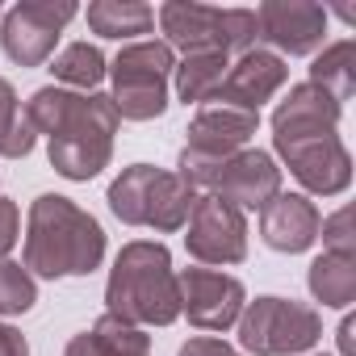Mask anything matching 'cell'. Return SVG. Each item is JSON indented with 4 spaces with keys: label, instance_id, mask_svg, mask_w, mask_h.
<instances>
[{
    "label": "cell",
    "instance_id": "cell-1",
    "mask_svg": "<svg viewBox=\"0 0 356 356\" xmlns=\"http://www.w3.org/2000/svg\"><path fill=\"white\" fill-rule=\"evenodd\" d=\"M339 101L314 84H293L273 113V143L289 172L323 197H335L352 181V155L339 143Z\"/></svg>",
    "mask_w": 356,
    "mask_h": 356
},
{
    "label": "cell",
    "instance_id": "cell-2",
    "mask_svg": "<svg viewBox=\"0 0 356 356\" xmlns=\"http://www.w3.org/2000/svg\"><path fill=\"white\" fill-rule=\"evenodd\" d=\"M26 122L34 134L51 138V163L67 181H92L113 155L118 109L101 92H72V88H38L26 101Z\"/></svg>",
    "mask_w": 356,
    "mask_h": 356
},
{
    "label": "cell",
    "instance_id": "cell-3",
    "mask_svg": "<svg viewBox=\"0 0 356 356\" xmlns=\"http://www.w3.org/2000/svg\"><path fill=\"white\" fill-rule=\"evenodd\" d=\"M101 260H105V231L72 197L42 193L30 206V227H26V268L30 273L47 281L88 277Z\"/></svg>",
    "mask_w": 356,
    "mask_h": 356
},
{
    "label": "cell",
    "instance_id": "cell-4",
    "mask_svg": "<svg viewBox=\"0 0 356 356\" xmlns=\"http://www.w3.org/2000/svg\"><path fill=\"white\" fill-rule=\"evenodd\" d=\"M105 306H109L105 314L130 327H168L181 318V285H176L168 248L151 239L126 243L113 260Z\"/></svg>",
    "mask_w": 356,
    "mask_h": 356
},
{
    "label": "cell",
    "instance_id": "cell-5",
    "mask_svg": "<svg viewBox=\"0 0 356 356\" xmlns=\"http://www.w3.org/2000/svg\"><path fill=\"white\" fill-rule=\"evenodd\" d=\"M176 176L193 193L202 189L210 197L231 202L235 210H264L281 193V168L260 147H243V151L222 155V159H197V155L181 151V172Z\"/></svg>",
    "mask_w": 356,
    "mask_h": 356
},
{
    "label": "cell",
    "instance_id": "cell-6",
    "mask_svg": "<svg viewBox=\"0 0 356 356\" xmlns=\"http://www.w3.org/2000/svg\"><path fill=\"white\" fill-rule=\"evenodd\" d=\"M197 193L181 181L176 172L151 168V163H134L126 168L118 181L109 185V210L126 222V227H151V231H181L189 222Z\"/></svg>",
    "mask_w": 356,
    "mask_h": 356
},
{
    "label": "cell",
    "instance_id": "cell-7",
    "mask_svg": "<svg viewBox=\"0 0 356 356\" xmlns=\"http://www.w3.org/2000/svg\"><path fill=\"white\" fill-rule=\"evenodd\" d=\"M159 26L168 34V47L185 55H231L252 51L256 42V13L252 9H210V5H185L172 0L159 5Z\"/></svg>",
    "mask_w": 356,
    "mask_h": 356
},
{
    "label": "cell",
    "instance_id": "cell-8",
    "mask_svg": "<svg viewBox=\"0 0 356 356\" xmlns=\"http://www.w3.org/2000/svg\"><path fill=\"white\" fill-rule=\"evenodd\" d=\"M176 72L168 42H130L113 59V109L126 122H151L168 109V80Z\"/></svg>",
    "mask_w": 356,
    "mask_h": 356
},
{
    "label": "cell",
    "instance_id": "cell-9",
    "mask_svg": "<svg viewBox=\"0 0 356 356\" xmlns=\"http://www.w3.org/2000/svg\"><path fill=\"white\" fill-rule=\"evenodd\" d=\"M323 335V318L314 306L293 298H256L239 314V343L256 356H289L314 348Z\"/></svg>",
    "mask_w": 356,
    "mask_h": 356
},
{
    "label": "cell",
    "instance_id": "cell-10",
    "mask_svg": "<svg viewBox=\"0 0 356 356\" xmlns=\"http://www.w3.org/2000/svg\"><path fill=\"white\" fill-rule=\"evenodd\" d=\"M76 13L80 9L67 0H22V5H13L5 13V30H0L5 55L22 67H42L55 55L59 34Z\"/></svg>",
    "mask_w": 356,
    "mask_h": 356
},
{
    "label": "cell",
    "instance_id": "cell-11",
    "mask_svg": "<svg viewBox=\"0 0 356 356\" xmlns=\"http://www.w3.org/2000/svg\"><path fill=\"white\" fill-rule=\"evenodd\" d=\"M185 248L202 264H239L248 256V218L222 197L197 193L189 210V235Z\"/></svg>",
    "mask_w": 356,
    "mask_h": 356
},
{
    "label": "cell",
    "instance_id": "cell-12",
    "mask_svg": "<svg viewBox=\"0 0 356 356\" xmlns=\"http://www.w3.org/2000/svg\"><path fill=\"white\" fill-rule=\"evenodd\" d=\"M176 285H181V314H189V323L202 331H227L248 306L243 281L218 268H185L176 273Z\"/></svg>",
    "mask_w": 356,
    "mask_h": 356
},
{
    "label": "cell",
    "instance_id": "cell-13",
    "mask_svg": "<svg viewBox=\"0 0 356 356\" xmlns=\"http://www.w3.org/2000/svg\"><path fill=\"white\" fill-rule=\"evenodd\" d=\"M323 34H327V9L310 5V0H268L256 9V38L285 55L318 51Z\"/></svg>",
    "mask_w": 356,
    "mask_h": 356
},
{
    "label": "cell",
    "instance_id": "cell-14",
    "mask_svg": "<svg viewBox=\"0 0 356 356\" xmlns=\"http://www.w3.org/2000/svg\"><path fill=\"white\" fill-rule=\"evenodd\" d=\"M289 80V67H285V59L281 55H273V51H260V47H252V51H243L239 55V63L235 67H227V76H222V84L214 88V105H231V109H243V113H260V105L264 101H273V92L281 88Z\"/></svg>",
    "mask_w": 356,
    "mask_h": 356
},
{
    "label": "cell",
    "instance_id": "cell-15",
    "mask_svg": "<svg viewBox=\"0 0 356 356\" xmlns=\"http://www.w3.org/2000/svg\"><path fill=\"white\" fill-rule=\"evenodd\" d=\"M260 126V113H243V109H231V105H214L206 101L197 109V118L189 122V143H185V155H197V159H222V155H235L248 147V138L256 134Z\"/></svg>",
    "mask_w": 356,
    "mask_h": 356
},
{
    "label": "cell",
    "instance_id": "cell-16",
    "mask_svg": "<svg viewBox=\"0 0 356 356\" xmlns=\"http://www.w3.org/2000/svg\"><path fill=\"white\" fill-rule=\"evenodd\" d=\"M318 210L302 197V193H277L264 210H260V239L273 248V252H306L314 239H318Z\"/></svg>",
    "mask_w": 356,
    "mask_h": 356
},
{
    "label": "cell",
    "instance_id": "cell-17",
    "mask_svg": "<svg viewBox=\"0 0 356 356\" xmlns=\"http://www.w3.org/2000/svg\"><path fill=\"white\" fill-rule=\"evenodd\" d=\"M63 356H151V335L113 314H101L88 331L72 335Z\"/></svg>",
    "mask_w": 356,
    "mask_h": 356
},
{
    "label": "cell",
    "instance_id": "cell-18",
    "mask_svg": "<svg viewBox=\"0 0 356 356\" xmlns=\"http://www.w3.org/2000/svg\"><path fill=\"white\" fill-rule=\"evenodd\" d=\"M155 26V9L138 5V0H97L88 5V30L101 38H134V34H151Z\"/></svg>",
    "mask_w": 356,
    "mask_h": 356
},
{
    "label": "cell",
    "instance_id": "cell-19",
    "mask_svg": "<svg viewBox=\"0 0 356 356\" xmlns=\"http://www.w3.org/2000/svg\"><path fill=\"white\" fill-rule=\"evenodd\" d=\"M310 293L323 306H352L356 298V256H339V252H323L310 264Z\"/></svg>",
    "mask_w": 356,
    "mask_h": 356
},
{
    "label": "cell",
    "instance_id": "cell-20",
    "mask_svg": "<svg viewBox=\"0 0 356 356\" xmlns=\"http://www.w3.org/2000/svg\"><path fill=\"white\" fill-rule=\"evenodd\" d=\"M306 84H314V88H323L331 101H348L352 92H356V42L352 38H343V42H335V47H327L318 59H314V67H310V80Z\"/></svg>",
    "mask_w": 356,
    "mask_h": 356
},
{
    "label": "cell",
    "instance_id": "cell-21",
    "mask_svg": "<svg viewBox=\"0 0 356 356\" xmlns=\"http://www.w3.org/2000/svg\"><path fill=\"white\" fill-rule=\"evenodd\" d=\"M227 55L210 51V55H185V63L176 67V97L185 105H206L214 97V88L227 76Z\"/></svg>",
    "mask_w": 356,
    "mask_h": 356
},
{
    "label": "cell",
    "instance_id": "cell-22",
    "mask_svg": "<svg viewBox=\"0 0 356 356\" xmlns=\"http://www.w3.org/2000/svg\"><path fill=\"white\" fill-rule=\"evenodd\" d=\"M34 130L26 122V109L17 101V88L0 76V155L5 159H26L34 151Z\"/></svg>",
    "mask_w": 356,
    "mask_h": 356
},
{
    "label": "cell",
    "instance_id": "cell-23",
    "mask_svg": "<svg viewBox=\"0 0 356 356\" xmlns=\"http://www.w3.org/2000/svg\"><path fill=\"white\" fill-rule=\"evenodd\" d=\"M51 72H55L59 84H72V88L88 92V88H97L105 80V55L97 47H88V42H72V47H63L55 55Z\"/></svg>",
    "mask_w": 356,
    "mask_h": 356
},
{
    "label": "cell",
    "instance_id": "cell-24",
    "mask_svg": "<svg viewBox=\"0 0 356 356\" xmlns=\"http://www.w3.org/2000/svg\"><path fill=\"white\" fill-rule=\"evenodd\" d=\"M38 302V285L30 277V268L0 260V314H26Z\"/></svg>",
    "mask_w": 356,
    "mask_h": 356
},
{
    "label": "cell",
    "instance_id": "cell-25",
    "mask_svg": "<svg viewBox=\"0 0 356 356\" xmlns=\"http://www.w3.org/2000/svg\"><path fill=\"white\" fill-rule=\"evenodd\" d=\"M327 252H339V256H356V239H352V210L343 206L339 214H331L323 227H318Z\"/></svg>",
    "mask_w": 356,
    "mask_h": 356
},
{
    "label": "cell",
    "instance_id": "cell-26",
    "mask_svg": "<svg viewBox=\"0 0 356 356\" xmlns=\"http://www.w3.org/2000/svg\"><path fill=\"white\" fill-rule=\"evenodd\" d=\"M17 235H22V218H17V206H13L9 197H0V260H5V256L13 252Z\"/></svg>",
    "mask_w": 356,
    "mask_h": 356
},
{
    "label": "cell",
    "instance_id": "cell-27",
    "mask_svg": "<svg viewBox=\"0 0 356 356\" xmlns=\"http://www.w3.org/2000/svg\"><path fill=\"white\" fill-rule=\"evenodd\" d=\"M176 356H243V352H235L231 343H222V339H214V335H197V339H189Z\"/></svg>",
    "mask_w": 356,
    "mask_h": 356
},
{
    "label": "cell",
    "instance_id": "cell-28",
    "mask_svg": "<svg viewBox=\"0 0 356 356\" xmlns=\"http://www.w3.org/2000/svg\"><path fill=\"white\" fill-rule=\"evenodd\" d=\"M0 356H30L26 335L17 327H9V323H0Z\"/></svg>",
    "mask_w": 356,
    "mask_h": 356
},
{
    "label": "cell",
    "instance_id": "cell-29",
    "mask_svg": "<svg viewBox=\"0 0 356 356\" xmlns=\"http://www.w3.org/2000/svg\"><path fill=\"white\" fill-rule=\"evenodd\" d=\"M352 331H356V323L343 318V323H339V352H343V356H352Z\"/></svg>",
    "mask_w": 356,
    "mask_h": 356
}]
</instances>
